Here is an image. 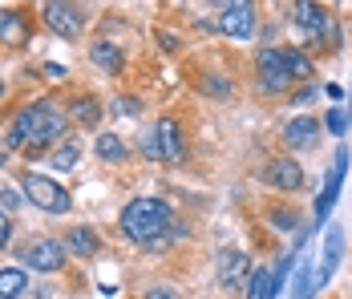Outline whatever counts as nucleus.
Returning a JSON list of instances; mask_svg holds the SVG:
<instances>
[{"label": "nucleus", "instance_id": "obj_31", "mask_svg": "<svg viewBox=\"0 0 352 299\" xmlns=\"http://www.w3.org/2000/svg\"><path fill=\"white\" fill-rule=\"evenodd\" d=\"M45 73H49V77H53V81H61V77H65V73H69V69H65V65H53V61H49V65H45Z\"/></svg>", "mask_w": 352, "mask_h": 299}, {"label": "nucleus", "instance_id": "obj_15", "mask_svg": "<svg viewBox=\"0 0 352 299\" xmlns=\"http://www.w3.org/2000/svg\"><path fill=\"white\" fill-rule=\"evenodd\" d=\"M89 61L102 69V73H109V77H118V73L126 69V57H122V49H118L113 41H94V45H89Z\"/></svg>", "mask_w": 352, "mask_h": 299}, {"label": "nucleus", "instance_id": "obj_7", "mask_svg": "<svg viewBox=\"0 0 352 299\" xmlns=\"http://www.w3.org/2000/svg\"><path fill=\"white\" fill-rule=\"evenodd\" d=\"M65 251H69V247H61L57 239H36L33 247L25 251V267L53 275V271H61V267H65Z\"/></svg>", "mask_w": 352, "mask_h": 299}, {"label": "nucleus", "instance_id": "obj_11", "mask_svg": "<svg viewBox=\"0 0 352 299\" xmlns=\"http://www.w3.org/2000/svg\"><path fill=\"white\" fill-rule=\"evenodd\" d=\"M263 182L276 186V190H300L304 186V170H300V162H292V158H276V162H267V170H263Z\"/></svg>", "mask_w": 352, "mask_h": 299}, {"label": "nucleus", "instance_id": "obj_33", "mask_svg": "<svg viewBox=\"0 0 352 299\" xmlns=\"http://www.w3.org/2000/svg\"><path fill=\"white\" fill-rule=\"evenodd\" d=\"M243 4H255V0H219V12L223 8H243Z\"/></svg>", "mask_w": 352, "mask_h": 299}, {"label": "nucleus", "instance_id": "obj_37", "mask_svg": "<svg viewBox=\"0 0 352 299\" xmlns=\"http://www.w3.org/2000/svg\"><path fill=\"white\" fill-rule=\"evenodd\" d=\"M0 98H4V81H0Z\"/></svg>", "mask_w": 352, "mask_h": 299}, {"label": "nucleus", "instance_id": "obj_30", "mask_svg": "<svg viewBox=\"0 0 352 299\" xmlns=\"http://www.w3.org/2000/svg\"><path fill=\"white\" fill-rule=\"evenodd\" d=\"M12 206H21L16 195H12V190H0V210H12Z\"/></svg>", "mask_w": 352, "mask_h": 299}, {"label": "nucleus", "instance_id": "obj_12", "mask_svg": "<svg viewBox=\"0 0 352 299\" xmlns=\"http://www.w3.org/2000/svg\"><path fill=\"white\" fill-rule=\"evenodd\" d=\"M219 29L235 41H247L255 33V4H243V8H223L219 12Z\"/></svg>", "mask_w": 352, "mask_h": 299}, {"label": "nucleus", "instance_id": "obj_19", "mask_svg": "<svg viewBox=\"0 0 352 299\" xmlns=\"http://www.w3.org/2000/svg\"><path fill=\"white\" fill-rule=\"evenodd\" d=\"M69 118L73 122H81V126H98V122H102V105H98L94 98H73Z\"/></svg>", "mask_w": 352, "mask_h": 299}, {"label": "nucleus", "instance_id": "obj_27", "mask_svg": "<svg viewBox=\"0 0 352 299\" xmlns=\"http://www.w3.org/2000/svg\"><path fill=\"white\" fill-rule=\"evenodd\" d=\"M113 113H122V118H126V113H138V101L134 98H118L113 101Z\"/></svg>", "mask_w": 352, "mask_h": 299}, {"label": "nucleus", "instance_id": "obj_9", "mask_svg": "<svg viewBox=\"0 0 352 299\" xmlns=\"http://www.w3.org/2000/svg\"><path fill=\"white\" fill-rule=\"evenodd\" d=\"M292 21H296V25H300L308 36H312V45H320V36L332 29V21H328L324 4H316V0H296V8H292Z\"/></svg>", "mask_w": 352, "mask_h": 299}, {"label": "nucleus", "instance_id": "obj_35", "mask_svg": "<svg viewBox=\"0 0 352 299\" xmlns=\"http://www.w3.org/2000/svg\"><path fill=\"white\" fill-rule=\"evenodd\" d=\"M4 162H8V150H4V146H0V170H4Z\"/></svg>", "mask_w": 352, "mask_h": 299}, {"label": "nucleus", "instance_id": "obj_6", "mask_svg": "<svg viewBox=\"0 0 352 299\" xmlns=\"http://www.w3.org/2000/svg\"><path fill=\"white\" fill-rule=\"evenodd\" d=\"M344 170H349V150L340 146L336 150V158H332V170H328V182H324V190H320L316 199V227L328 219V210H332V202L340 199V186H344Z\"/></svg>", "mask_w": 352, "mask_h": 299}, {"label": "nucleus", "instance_id": "obj_8", "mask_svg": "<svg viewBox=\"0 0 352 299\" xmlns=\"http://www.w3.org/2000/svg\"><path fill=\"white\" fill-rule=\"evenodd\" d=\"M259 81H263V89L267 93H283L296 77L287 73V65H283V49H263L259 53Z\"/></svg>", "mask_w": 352, "mask_h": 299}, {"label": "nucleus", "instance_id": "obj_17", "mask_svg": "<svg viewBox=\"0 0 352 299\" xmlns=\"http://www.w3.org/2000/svg\"><path fill=\"white\" fill-rule=\"evenodd\" d=\"M25 287H29L25 267H0V299H16Z\"/></svg>", "mask_w": 352, "mask_h": 299}, {"label": "nucleus", "instance_id": "obj_14", "mask_svg": "<svg viewBox=\"0 0 352 299\" xmlns=\"http://www.w3.org/2000/svg\"><path fill=\"white\" fill-rule=\"evenodd\" d=\"M316 137H320L316 118H292V122L283 126V142H287L292 150H308V146H316Z\"/></svg>", "mask_w": 352, "mask_h": 299}, {"label": "nucleus", "instance_id": "obj_36", "mask_svg": "<svg viewBox=\"0 0 352 299\" xmlns=\"http://www.w3.org/2000/svg\"><path fill=\"white\" fill-rule=\"evenodd\" d=\"M344 113H349V118H352V98H349V109H344Z\"/></svg>", "mask_w": 352, "mask_h": 299}, {"label": "nucleus", "instance_id": "obj_1", "mask_svg": "<svg viewBox=\"0 0 352 299\" xmlns=\"http://www.w3.org/2000/svg\"><path fill=\"white\" fill-rule=\"evenodd\" d=\"M69 130V113L65 109H57V101H33V105H25L16 118H12V126L4 133V150H45L49 142H61Z\"/></svg>", "mask_w": 352, "mask_h": 299}, {"label": "nucleus", "instance_id": "obj_16", "mask_svg": "<svg viewBox=\"0 0 352 299\" xmlns=\"http://www.w3.org/2000/svg\"><path fill=\"white\" fill-rule=\"evenodd\" d=\"M29 36H33V25H29L21 12L0 8V41H4V45H25Z\"/></svg>", "mask_w": 352, "mask_h": 299}, {"label": "nucleus", "instance_id": "obj_21", "mask_svg": "<svg viewBox=\"0 0 352 299\" xmlns=\"http://www.w3.org/2000/svg\"><path fill=\"white\" fill-rule=\"evenodd\" d=\"M283 65H287V73H292L296 81H308V77H312V61H308L304 53H296V49H283Z\"/></svg>", "mask_w": 352, "mask_h": 299}, {"label": "nucleus", "instance_id": "obj_28", "mask_svg": "<svg viewBox=\"0 0 352 299\" xmlns=\"http://www.w3.org/2000/svg\"><path fill=\"white\" fill-rule=\"evenodd\" d=\"M142 150H146V158H162V150H158V137H154V130L146 133V142H142Z\"/></svg>", "mask_w": 352, "mask_h": 299}, {"label": "nucleus", "instance_id": "obj_23", "mask_svg": "<svg viewBox=\"0 0 352 299\" xmlns=\"http://www.w3.org/2000/svg\"><path fill=\"white\" fill-rule=\"evenodd\" d=\"M312 291H316V263H304L296 279V299H312Z\"/></svg>", "mask_w": 352, "mask_h": 299}, {"label": "nucleus", "instance_id": "obj_20", "mask_svg": "<svg viewBox=\"0 0 352 299\" xmlns=\"http://www.w3.org/2000/svg\"><path fill=\"white\" fill-rule=\"evenodd\" d=\"M98 158L122 162V158H126V142H122L118 133H98Z\"/></svg>", "mask_w": 352, "mask_h": 299}, {"label": "nucleus", "instance_id": "obj_29", "mask_svg": "<svg viewBox=\"0 0 352 299\" xmlns=\"http://www.w3.org/2000/svg\"><path fill=\"white\" fill-rule=\"evenodd\" d=\"M146 299H178V291H175V287H150Z\"/></svg>", "mask_w": 352, "mask_h": 299}, {"label": "nucleus", "instance_id": "obj_3", "mask_svg": "<svg viewBox=\"0 0 352 299\" xmlns=\"http://www.w3.org/2000/svg\"><path fill=\"white\" fill-rule=\"evenodd\" d=\"M25 199L33 202L36 210H45V214H65L73 206L69 190L61 186V182H53V178H45V174H25Z\"/></svg>", "mask_w": 352, "mask_h": 299}, {"label": "nucleus", "instance_id": "obj_2", "mask_svg": "<svg viewBox=\"0 0 352 299\" xmlns=\"http://www.w3.org/2000/svg\"><path fill=\"white\" fill-rule=\"evenodd\" d=\"M122 234L146 251H162L170 239H182V227H175V219H170V202L134 199L122 210Z\"/></svg>", "mask_w": 352, "mask_h": 299}, {"label": "nucleus", "instance_id": "obj_25", "mask_svg": "<svg viewBox=\"0 0 352 299\" xmlns=\"http://www.w3.org/2000/svg\"><path fill=\"white\" fill-rule=\"evenodd\" d=\"M324 122H328V130L336 133V137L349 130V113H344V109H328V118H324Z\"/></svg>", "mask_w": 352, "mask_h": 299}, {"label": "nucleus", "instance_id": "obj_10", "mask_svg": "<svg viewBox=\"0 0 352 299\" xmlns=\"http://www.w3.org/2000/svg\"><path fill=\"white\" fill-rule=\"evenodd\" d=\"M154 137H158V150H162V158H166V162H182V158H186L182 126H178L175 118H158V126H154Z\"/></svg>", "mask_w": 352, "mask_h": 299}, {"label": "nucleus", "instance_id": "obj_4", "mask_svg": "<svg viewBox=\"0 0 352 299\" xmlns=\"http://www.w3.org/2000/svg\"><path fill=\"white\" fill-rule=\"evenodd\" d=\"M41 16H45L49 33L65 36V41L81 36V12L73 8L69 0H45V4H41Z\"/></svg>", "mask_w": 352, "mask_h": 299}, {"label": "nucleus", "instance_id": "obj_26", "mask_svg": "<svg viewBox=\"0 0 352 299\" xmlns=\"http://www.w3.org/2000/svg\"><path fill=\"white\" fill-rule=\"evenodd\" d=\"M8 239H12V219H8V210H0V251L8 247Z\"/></svg>", "mask_w": 352, "mask_h": 299}, {"label": "nucleus", "instance_id": "obj_24", "mask_svg": "<svg viewBox=\"0 0 352 299\" xmlns=\"http://www.w3.org/2000/svg\"><path fill=\"white\" fill-rule=\"evenodd\" d=\"M203 89H207L211 98H231V81H227V77H214V73L203 77Z\"/></svg>", "mask_w": 352, "mask_h": 299}, {"label": "nucleus", "instance_id": "obj_18", "mask_svg": "<svg viewBox=\"0 0 352 299\" xmlns=\"http://www.w3.org/2000/svg\"><path fill=\"white\" fill-rule=\"evenodd\" d=\"M65 247H69L73 255H85V259H89V255H94V251L102 247V239L89 231V227H73L69 239H65Z\"/></svg>", "mask_w": 352, "mask_h": 299}, {"label": "nucleus", "instance_id": "obj_32", "mask_svg": "<svg viewBox=\"0 0 352 299\" xmlns=\"http://www.w3.org/2000/svg\"><path fill=\"white\" fill-rule=\"evenodd\" d=\"M276 227H296V214H292V210L283 214V210H280V214H276Z\"/></svg>", "mask_w": 352, "mask_h": 299}, {"label": "nucleus", "instance_id": "obj_5", "mask_svg": "<svg viewBox=\"0 0 352 299\" xmlns=\"http://www.w3.org/2000/svg\"><path fill=\"white\" fill-rule=\"evenodd\" d=\"M251 259H247L243 251H223L219 255V283L231 291V296H239V291H247L251 287Z\"/></svg>", "mask_w": 352, "mask_h": 299}, {"label": "nucleus", "instance_id": "obj_34", "mask_svg": "<svg viewBox=\"0 0 352 299\" xmlns=\"http://www.w3.org/2000/svg\"><path fill=\"white\" fill-rule=\"evenodd\" d=\"M316 98V89H300V93H296V105H304V101H312Z\"/></svg>", "mask_w": 352, "mask_h": 299}, {"label": "nucleus", "instance_id": "obj_22", "mask_svg": "<svg viewBox=\"0 0 352 299\" xmlns=\"http://www.w3.org/2000/svg\"><path fill=\"white\" fill-rule=\"evenodd\" d=\"M77 158H81V146L77 142H65L61 150H53V170H73Z\"/></svg>", "mask_w": 352, "mask_h": 299}, {"label": "nucleus", "instance_id": "obj_13", "mask_svg": "<svg viewBox=\"0 0 352 299\" xmlns=\"http://www.w3.org/2000/svg\"><path fill=\"white\" fill-rule=\"evenodd\" d=\"M340 259H344V231L332 227L328 239H324V259H320V267H316V287H324V283L332 279V271L340 267Z\"/></svg>", "mask_w": 352, "mask_h": 299}]
</instances>
